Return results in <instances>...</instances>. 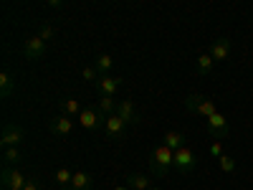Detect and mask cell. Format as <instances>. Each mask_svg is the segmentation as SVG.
I'll return each instance as SVG.
<instances>
[{
    "instance_id": "1f68e13d",
    "label": "cell",
    "mask_w": 253,
    "mask_h": 190,
    "mask_svg": "<svg viewBox=\"0 0 253 190\" xmlns=\"http://www.w3.org/2000/svg\"><path fill=\"white\" fill-rule=\"evenodd\" d=\"M150 190H160V188H157V185H152V188H150Z\"/></svg>"
},
{
    "instance_id": "d6986e66",
    "label": "cell",
    "mask_w": 253,
    "mask_h": 190,
    "mask_svg": "<svg viewBox=\"0 0 253 190\" xmlns=\"http://www.w3.org/2000/svg\"><path fill=\"white\" fill-rule=\"evenodd\" d=\"M213 66H215V61H213V56H210V53H203V56H198V61H195V71H198L200 76H208L210 71H213Z\"/></svg>"
},
{
    "instance_id": "6da1fadb",
    "label": "cell",
    "mask_w": 253,
    "mask_h": 190,
    "mask_svg": "<svg viewBox=\"0 0 253 190\" xmlns=\"http://www.w3.org/2000/svg\"><path fill=\"white\" fill-rule=\"evenodd\" d=\"M175 167V152L165 144H157L155 150L150 152V170L155 178H165Z\"/></svg>"
},
{
    "instance_id": "9c48e42d",
    "label": "cell",
    "mask_w": 253,
    "mask_h": 190,
    "mask_svg": "<svg viewBox=\"0 0 253 190\" xmlns=\"http://www.w3.org/2000/svg\"><path fill=\"white\" fill-rule=\"evenodd\" d=\"M117 114L129 124V127H137L139 122H142V114L137 112V107H134V101L132 99H122L119 104H117Z\"/></svg>"
},
{
    "instance_id": "f546056e",
    "label": "cell",
    "mask_w": 253,
    "mask_h": 190,
    "mask_svg": "<svg viewBox=\"0 0 253 190\" xmlns=\"http://www.w3.org/2000/svg\"><path fill=\"white\" fill-rule=\"evenodd\" d=\"M114 190H129V188H126V185H117Z\"/></svg>"
},
{
    "instance_id": "7a4b0ae2",
    "label": "cell",
    "mask_w": 253,
    "mask_h": 190,
    "mask_svg": "<svg viewBox=\"0 0 253 190\" xmlns=\"http://www.w3.org/2000/svg\"><path fill=\"white\" fill-rule=\"evenodd\" d=\"M185 107H187V112H193L203 119H210L213 114H218V104L210 96H203V94H187Z\"/></svg>"
},
{
    "instance_id": "9a60e30c",
    "label": "cell",
    "mask_w": 253,
    "mask_h": 190,
    "mask_svg": "<svg viewBox=\"0 0 253 190\" xmlns=\"http://www.w3.org/2000/svg\"><path fill=\"white\" fill-rule=\"evenodd\" d=\"M162 144H165V147H170L172 152H177L180 147H185V135H182V132H177V130H170V132H165Z\"/></svg>"
},
{
    "instance_id": "603a6c76",
    "label": "cell",
    "mask_w": 253,
    "mask_h": 190,
    "mask_svg": "<svg viewBox=\"0 0 253 190\" xmlns=\"http://www.w3.org/2000/svg\"><path fill=\"white\" fill-rule=\"evenodd\" d=\"M53 178H56L58 188H71V178H74V170H69V167H58Z\"/></svg>"
},
{
    "instance_id": "cb8c5ba5",
    "label": "cell",
    "mask_w": 253,
    "mask_h": 190,
    "mask_svg": "<svg viewBox=\"0 0 253 190\" xmlns=\"http://www.w3.org/2000/svg\"><path fill=\"white\" fill-rule=\"evenodd\" d=\"M81 79L89 81V84H96V81L101 79V74L96 71V66H84V69H81Z\"/></svg>"
},
{
    "instance_id": "4fadbf2b",
    "label": "cell",
    "mask_w": 253,
    "mask_h": 190,
    "mask_svg": "<svg viewBox=\"0 0 253 190\" xmlns=\"http://www.w3.org/2000/svg\"><path fill=\"white\" fill-rule=\"evenodd\" d=\"M96 87H99V92H101V96H114L117 92H119V87H122V79L119 76H101L99 81H96Z\"/></svg>"
},
{
    "instance_id": "ac0fdd59",
    "label": "cell",
    "mask_w": 253,
    "mask_h": 190,
    "mask_svg": "<svg viewBox=\"0 0 253 190\" xmlns=\"http://www.w3.org/2000/svg\"><path fill=\"white\" fill-rule=\"evenodd\" d=\"M117 104H119V101H114V96H101L99 104H96V109H99V114H101L104 119H107V117L117 114Z\"/></svg>"
},
{
    "instance_id": "ba28073f",
    "label": "cell",
    "mask_w": 253,
    "mask_h": 190,
    "mask_svg": "<svg viewBox=\"0 0 253 190\" xmlns=\"http://www.w3.org/2000/svg\"><path fill=\"white\" fill-rule=\"evenodd\" d=\"M126 127H129V124H126L119 114H112V117H107V119H104V135H107V140H122L124 137V132H126Z\"/></svg>"
},
{
    "instance_id": "83f0119b",
    "label": "cell",
    "mask_w": 253,
    "mask_h": 190,
    "mask_svg": "<svg viewBox=\"0 0 253 190\" xmlns=\"http://www.w3.org/2000/svg\"><path fill=\"white\" fill-rule=\"evenodd\" d=\"M26 190H41V180H38V178H28Z\"/></svg>"
},
{
    "instance_id": "7402d4cb",
    "label": "cell",
    "mask_w": 253,
    "mask_h": 190,
    "mask_svg": "<svg viewBox=\"0 0 253 190\" xmlns=\"http://www.w3.org/2000/svg\"><path fill=\"white\" fill-rule=\"evenodd\" d=\"M20 160H23V155H20L18 147H8V150H3V165H8V167H18Z\"/></svg>"
},
{
    "instance_id": "2e32d148",
    "label": "cell",
    "mask_w": 253,
    "mask_h": 190,
    "mask_svg": "<svg viewBox=\"0 0 253 190\" xmlns=\"http://www.w3.org/2000/svg\"><path fill=\"white\" fill-rule=\"evenodd\" d=\"M13 94H15V79H13V74L5 69L3 74H0V96L8 99V96H13Z\"/></svg>"
},
{
    "instance_id": "52a82bcc",
    "label": "cell",
    "mask_w": 253,
    "mask_h": 190,
    "mask_svg": "<svg viewBox=\"0 0 253 190\" xmlns=\"http://www.w3.org/2000/svg\"><path fill=\"white\" fill-rule=\"evenodd\" d=\"M175 167H177L180 173H185V175H187V173H193L195 167H198V157H195V152L190 150L187 144L180 147V150L175 152Z\"/></svg>"
},
{
    "instance_id": "4dcf8cb0",
    "label": "cell",
    "mask_w": 253,
    "mask_h": 190,
    "mask_svg": "<svg viewBox=\"0 0 253 190\" xmlns=\"http://www.w3.org/2000/svg\"><path fill=\"white\" fill-rule=\"evenodd\" d=\"M56 190H71V188H56Z\"/></svg>"
},
{
    "instance_id": "8fae6325",
    "label": "cell",
    "mask_w": 253,
    "mask_h": 190,
    "mask_svg": "<svg viewBox=\"0 0 253 190\" xmlns=\"http://www.w3.org/2000/svg\"><path fill=\"white\" fill-rule=\"evenodd\" d=\"M230 51H233V41L230 38H218L213 46H210V56H213V61L215 63H220V61H225L228 56H230Z\"/></svg>"
},
{
    "instance_id": "7c38bea8",
    "label": "cell",
    "mask_w": 253,
    "mask_h": 190,
    "mask_svg": "<svg viewBox=\"0 0 253 190\" xmlns=\"http://www.w3.org/2000/svg\"><path fill=\"white\" fill-rule=\"evenodd\" d=\"M48 130H51L53 135L66 137V135H71V130H74V122H71V117H66V114H58V117H53V119L48 122Z\"/></svg>"
},
{
    "instance_id": "44dd1931",
    "label": "cell",
    "mask_w": 253,
    "mask_h": 190,
    "mask_svg": "<svg viewBox=\"0 0 253 190\" xmlns=\"http://www.w3.org/2000/svg\"><path fill=\"white\" fill-rule=\"evenodd\" d=\"M94 66H96V71H99L101 76H109V71H112V66H114V58H112L109 53H99L96 61H94Z\"/></svg>"
},
{
    "instance_id": "5b68a950",
    "label": "cell",
    "mask_w": 253,
    "mask_h": 190,
    "mask_svg": "<svg viewBox=\"0 0 253 190\" xmlns=\"http://www.w3.org/2000/svg\"><path fill=\"white\" fill-rule=\"evenodd\" d=\"M46 51H48V44H46L43 38L31 36V38L23 41V56H26L28 61H41V58L46 56Z\"/></svg>"
},
{
    "instance_id": "5bb4252c",
    "label": "cell",
    "mask_w": 253,
    "mask_h": 190,
    "mask_svg": "<svg viewBox=\"0 0 253 190\" xmlns=\"http://www.w3.org/2000/svg\"><path fill=\"white\" fill-rule=\"evenodd\" d=\"M94 188V175L86 170H74L71 178V190H91Z\"/></svg>"
},
{
    "instance_id": "8992f818",
    "label": "cell",
    "mask_w": 253,
    "mask_h": 190,
    "mask_svg": "<svg viewBox=\"0 0 253 190\" xmlns=\"http://www.w3.org/2000/svg\"><path fill=\"white\" fill-rule=\"evenodd\" d=\"M20 142H23V127L20 124H3V135H0V144H3V150H8V147H18Z\"/></svg>"
},
{
    "instance_id": "f1b7e54d",
    "label": "cell",
    "mask_w": 253,
    "mask_h": 190,
    "mask_svg": "<svg viewBox=\"0 0 253 190\" xmlns=\"http://www.w3.org/2000/svg\"><path fill=\"white\" fill-rule=\"evenodd\" d=\"M46 5H48V8H61L63 3H61V0H48V3H46Z\"/></svg>"
},
{
    "instance_id": "4316f807",
    "label": "cell",
    "mask_w": 253,
    "mask_h": 190,
    "mask_svg": "<svg viewBox=\"0 0 253 190\" xmlns=\"http://www.w3.org/2000/svg\"><path fill=\"white\" fill-rule=\"evenodd\" d=\"M210 155H213V157H223L225 152H223V142H218V140H213V144H210Z\"/></svg>"
},
{
    "instance_id": "d4e9b609",
    "label": "cell",
    "mask_w": 253,
    "mask_h": 190,
    "mask_svg": "<svg viewBox=\"0 0 253 190\" xmlns=\"http://www.w3.org/2000/svg\"><path fill=\"white\" fill-rule=\"evenodd\" d=\"M218 165H220L223 173H233V170H236V160L230 157V155H223V157L218 160Z\"/></svg>"
},
{
    "instance_id": "484cf974",
    "label": "cell",
    "mask_w": 253,
    "mask_h": 190,
    "mask_svg": "<svg viewBox=\"0 0 253 190\" xmlns=\"http://www.w3.org/2000/svg\"><path fill=\"white\" fill-rule=\"evenodd\" d=\"M56 36V28L51 26V23H43V26H41V31H38V38H43L46 41V44H48V41Z\"/></svg>"
},
{
    "instance_id": "ffe728a7",
    "label": "cell",
    "mask_w": 253,
    "mask_h": 190,
    "mask_svg": "<svg viewBox=\"0 0 253 190\" xmlns=\"http://www.w3.org/2000/svg\"><path fill=\"white\" fill-rule=\"evenodd\" d=\"M61 109H63V114L66 117H79L81 112H84V107H81V101H76L74 96H66L61 101Z\"/></svg>"
},
{
    "instance_id": "3957f363",
    "label": "cell",
    "mask_w": 253,
    "mask_h": 190,
    "mask_svg": "<svg viewBox=\"0 0 253 190\" xmlns=\"http://www.w3.org/2000/svg\"><path fill=\"white\" fill-rule=\"evenodd\" d=\"M205 130H208V135L213 137V140H225L228 135H230V124H228V119L218 112V114H213L210 119H205Z\"/></svg>"
},
{
    "instance_id": "277c9868",
    "label": "cell",
    "mask_w": 253,
    "mask_h": 190,
    "mask_svg": "<svg viewBox=\"0 0 253 190\" xmlns=\"http://www.w3.org/2000/svg\"><path fill=\"white\" fill-rule=\"evenodd\" d=\"M28 178L20 173V167L3 165V190H26Z\"/></svg>"
},
{
    "instance_id": "e0dca14e",
    "label": "cell",
    "mask_w": 253,
    "mask_h": 190,
    "mask_svg": "<svg viewBox=\"0 0 253 190\" xmlns=\"http://www.w3.org/2000/svg\"><path fill=\"white\" fill-rule=\"evenodd\" d=\"M126 188L129 190H150L152 183L147 175H139V173H132V175H126Z\"/></svg>"
},
{
    "instance_id": "30bf717a",
    "label": "cell",
    "mask_w": 253,
    "mask_h": 190,
    "mask_svg": "<svg viewBox=\"0 0 253 190\" xmlns=\"http://www.w3.org/2000/svg\"><path fill=\"white\" fill-rule=\"evenodd\" d=\"M79 124L84 127V130H89V132H96L99 127H104V117L94 107H84V112L79 114Z\"/></svg>"
}]
</instances>
